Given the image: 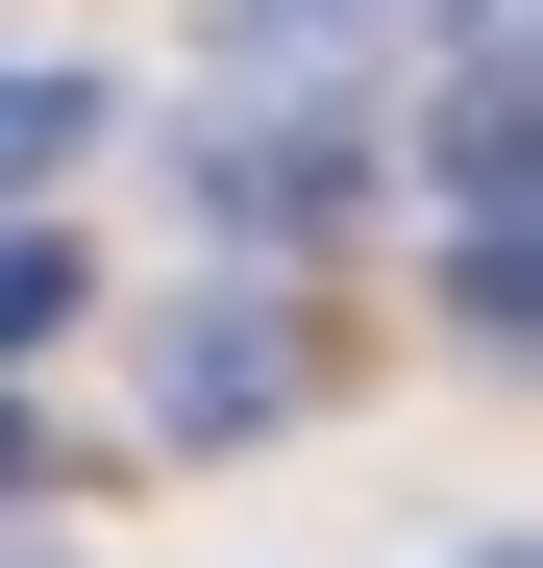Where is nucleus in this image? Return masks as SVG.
<instances>
[{"label":"nucleus","instance_id":"f257e3e1","mask_svg":"<svg viewBox=\"0 0 543 568\" xmlns=\"http://www.w3.org/2000/svg\"><path fill=\"white\" fill-rule=\"evenodd\" d=\"M420 74H444V0H223V74H198V223H223V247H321V223L396 173Z\"/></svg>","mask_w":543,"mask_h":568},{"label":"nucleus","instance_id":"f03ea898","mask_svg":"<svg viewBox=\"0 0 543 568\" xmlns=\"http://www.w3.org/2000/svg\"><path fill=\"white\" fill-rule=\"evenodd\" d=\"M396 149H444V322L519 346V322H543V74H519L494 0L444 26V100H420Z\"/></svg>","mask_w":543,"mask_h":568},{"label":"nucleus","instance_id":"0eeeda50","mask_svg":"<svg viewBox=\"0 0 543 568\" xmlns=\"http://www.w3.org/2000/svg\"><path fill=\"white\" fill-rule=\"evenodd\" d=\"M470 568H519V544H470Z\"/></svg>","mask_w":543,"mask_h":568},{"label":"nucleus","instance_id":"423d86ee","mask_svg":"<svg viewBox=\"0 0 543 568\" xmlns=\"http://www.w3.org/2000/svg\"><path fill=\"white\" fill-rule=\"evenodd\" d=\"M0 495H50V445H25V371H0Z\"/></svg>","mask_w":543,"mask_h":568},{"label":"nucleus","instance_id":"39448f33","mask_svg":"<svg viewBox=\"0 0 543 568\" xmlns=\"http://www.w3.org/2000/svg\"><path fill=\"white\" fill-rule=\"evenodd\" d=\"M74 297H100V272H74V247H50V223H0V371H25V346H50V322H74Z\"/></svg>","mask_w":543,"mask_h":568},{"label":"nucleus","instance_id":"20e7f679","mask_svg":"<svg viewBox=\"0 0 543 568\" xmlns=\"http://www.w3.org/2000/svg\"><path fill=\"white\" fill-rule=\"evenodd\" d=\"M74 149H100V74H0V199H50Z\"/></svg>","mask_w":543,"mask_h":568},{"label":"nucleus","instance_id":"7ed1b4c3","mask_svg":"<svg viewBox=\"0 0 543 568\" xmlns=\"http://www.w3.org/2000/svg\"><path fill=\"white\" fill-rule=\"evenodd\" d=\"M297 396H321V322L272 297V272H247V297H173V322H148V420H173V445H272Z\"/></svg>","mask_w":543,"mask_h":568}]
</instances>
